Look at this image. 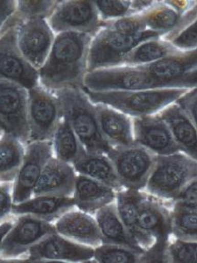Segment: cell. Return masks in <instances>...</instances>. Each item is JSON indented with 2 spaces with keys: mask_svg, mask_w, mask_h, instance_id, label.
<instances>
[{
  "mask_svg": "<svg viewBox=\"0 0 197 263\" xmlns=\"http://www.w3.org/2000/svg\"><path fill=\"white\" fill-rule=\"evenodd\" d=\"M92 38L73 31L56 34L45 64L38 70L39 85L51 92L66 88L84 89Z\"/></svg>",
  "mask_w": 197,
  "mask_h": 263,
  "instance_id": "obj_1",
  "label": "cell"
},
{
  "mask_svg": "<svg viewBox=\"0 0 197 263\" xmlns=\"http://www.w3.org/2000/svg\"><path fill=\"white\" fill-rule=\"evenodd\" d=\"M53 93L58 98L62 116L87 153L107 154L111 146L101 135L95 104L80 88H66Z\"/></svg>",
  "mask_w": 197,
  "mask_h": 263,
  "instance_id": "obj_2",
  "label": "cell"
},
{
  "mask_svg": "<svg viewBox=\"0 0 197 263\" xmlns=\"http://www.w3.org/2000/svg\"><path fill=\"white\" fill-rule=\"evenodd\" d=\"M188 90L190 89L163 88L130 91L94 92L84 89L94 104L106 105L130 118L158 114L164 107L174 103Z\"/></svg>",
  "mask_w": 197,
  "mask_h": 263,
  "instance_id": "obj_3",
  "label": "cell"
},
{
  "mask_svg": "<svg viewBox=\"0 0 197 263\" xmlns=\"http://www.w3.org/2000/svg\"><path fill=\"white\" fill-rule=\"evenodd\" d=\"M196 159L185 153L156 156L144 192L163 201H172L184 187L196 179Z\"/></svg>",
  "mask_w": 197,
  "mask_h": 263,
  "instance_id": "obj_4",
  "label": "cell"
},
{
  "mask_svg": "<svg viewBox=\"0 0 197 263\" xmlns=\"http://www.w3.org/2000/svg\"><path fill=\"white\" fill-rule=\"evenodd\" d=\"M162 36L159 32L150 30L126 35L102 27L94 35L90 43L87 72L119 66L121 60L140 43Z\"/></svg>",
  "mask_w": 197,
  "mask_h": 263,
  "instance_id": "obj_5",
  "label": "cell"
},
{
  "mask_svg": "<svg viewBox=\"0 0 197 263\" xmlns=\"http://www.w3.org/2000/svg\"><path fill=\"white\" fill-rule=\"evenodd\" d=\"M171 88L162 83L139 66H114L87 72L84 89L94 91H130Z\"/></svg>",
  "mask_w": 197,
  "mask_h": 263,
  "instance_id": "obj_6",
  "label": "cell"
},
{
  "mask_svg": "<svg viewBox=\"0 0 197 263\" xmlns=\"http://www.w3.org/2000/svg\"><path fill=\"white\" fill-rule=\"evenodd\" d=\"M18 22L12 15L0 31V80L30 90L39 85L38 71L21 55L17 45Z\"/></svg>",
  "mask_w": 197,
  "mask_h": 263,
  "instance_id": "obj_7",
  "label": "cell"
},
{
  "mask_svg": "<svg viewBox=\"0 0 197 263\" xmlns=\"http://www.w3.org/2000/svg\"><path fill=\"white\" fill-rule=\"evenodd\" d=\"M62 118L55 94L41 85L28 90L29 142L51 141Z\"/></svg>",
  "mask_w": 197,
  "mask_h": 263,
  "instance_id": "obj_8",
  "label": "cell"
},
{
  "mask_svg": "<svg viewBox=\"0 0 197 263\" xmlns=\"http://www.w3.org/2000/svg\"><path fill=\"white\" fill-rule=\"evenodd\" d=\"M123 189L144 191L156 156L139 144L114 149L107 153Z\"/></svg>",
  "mask_w": 197,
  "mask_h": 263,
  "instance_id": "obj_9",
  "label": "cell"
},
{
  "mask_svg": "<svg viewBox=\"0 0 197 263\" xmlns=\"http://www.w3.org/2000/svg\"><path fill=\"white\" fill-rule=\"evenodd\" d=\"M55 34L62 32H80L94 35L102 28V21L94 1H59L48 19Z\"/></svg>",
  "mask_w": 197,
  "mask_h": 263,
  "instance_id": "obj_10",
  "label": "cell"
},
{
  "mask_svg": "<svg viewBox=\"0 0 197 263\" xmlns=\"http://www.w3.org/2000/svg\"><path fill=\"white\" fill-rule=\"evenodd\" d=\"M12 229L4 237L0 248V260L17 259L42 239L56 232L54 223L44 221L31 215L15 216Z\"/></svg>",
  "mask_w": 197,
  "mask_h": 263,
  "instance_id": "obj_11",
  "label": "cell"
},
{
  "mask_svg": "<svg viewBox=\"0 0 197 263\" xmlns=\"http://www.w3.org/2000/svg\"><path fill=\"white\" fill-rule=\"evenodd\" d=\"M0 120L25 145L29 142L28 90L0 80Z\"/></svg>",
  "mask_w": 197,
  "mask_h": 263,
  "instance_id": "obj_12",
  "label": "cell"
},
{
  "mask_svg": "<svg viewBox=\"0 0 197 263\" xmlns=\"http://www.w3.org/2000/svg\"><path fill=\"white\" fill-rule=\"evenodd\" d=\"M54 157L52 142H31L25 145L24 161L13 183L14 204L32 197L46 163Z\"/></svg>",
  "mask_w": 197,
  "mask_h": 263,
  "instance_id": "obj_13",
  "label": "cell"
},
{
  "mask_svg": "<svg viewBox=\"0 0 197 263\" xmlns=\"http://www.w3.org/2000/svg\"><path fill=\"white\" fill-rule=\"evenodd\" d=\"M16 33L21 55L38 71L45 64L56 38L48 20L31 19L18 22Z\"/></svg>",
  "mask_w": 197,
  "mask_h": 263,
  "instance_id": "obj_14",
  "label": "cell"
},
{
  "mask_svg": "<svg viewBox=\"0 0 197 263\" xmlns=\"http://www.w3.org/2000/svg\"><path fill=\"white\" fill-rule=\"evenodd\" d=\"M197 52L195 50L169 55L156 62L139 66L155 79L171 88L196 87Z\"/></svg>",
  "mask_w": 197,
  "mask_h": 263,
  "instance_id": "obj_15",
  "label": "cell"
},
{
  "mask_svg": "<svg viewBox=\"0 0 197 263\" xmlns=\"http://www.w3.org/2000/svg\"><path fill=\"white\" fill-rule=\"evenodd\" d=\"M171 205L144 192L139 202L137 227L155 242L169 243L171 238Z\"/></svg>",
  "mask_w": 197,
  "mask_h": 263,
  "instance_id": "obj_16",
  "label": "cell"
},
{
  "mask_svg": "<svg viewBox=\"0 0 197 263\" xmlns=\"http://www.w3.org/2000/svg\"><path fill=\"white\" fill-rule=\"evenodd\" d=\"M93 247L71 241L54 232L29 250L27 260L30 261H89L94 260Z\"/></svg>",
  "mask_w": 197,
  "mask_h": 263,
  "instance_id": "obj_17",
  "label": "cell"
},
{
  "mask_svg": "<svg viewBox=\"0 0 197 263\" xmlns=\"http://www.w3.org/2000/svg\"><path fill=\"white\" fill-rule=\"evenodd\" d=\"M136 144L144 147L156 156L181 153L165 123L158 115L132 118Z\"/></svg>",
  "mask_w": 197,
  "mask_h": 263,
  "instance_id": "obj_18",
  "label": "cell"
},
{
  "mask_svg": "<svg viewBox=\"0 0 197 263\" xmlns=\"http://www.w3.org/2000/svg\"><path fill=\"white\" fill-rule=\"evenodd\" d=\"M54 226L56 233L73 242L93 248L103 243L95 217L77 208L62 215Z\"/></svg>",
  "mask_w": 197,
  "mask_h": 263,
  "instance_id": "obj_19",
  "label": "cell"
},
{
  "mask_svg": "<svg viewBox=\"0 0 197 263\" xmlns=\"http://www.w3.org/2000/svg\"><path fill=\"white\" fill-rule=\"evenodd\" d=\"M146 30L159 32L162 39L168 41L187 25L196 21V5L184 14L164 2H156L150 9L143 13Z\"/></svg>",
  "mask_w": 197,
  "mask_h": 263,
  "instance_id": "obj_20",
  "label": "cell"
},
{
  "mask_svg": "<svg viewBox=\"0 0 197 263\" xmlns=\"http://www.w3.org/2000/svg\"><path fill=\"white\" fill-rule=\"evenodd\" d=\"M95 109L101 135L112 148L135 144L132 118L106 105L95 104Z\"/></svg>",
  "mask_w": 197,
  "mask_h": 263,
  "instance_id": "obj_21",
  "label": "cell"
},
{
  "mask_svg": "<svg viewBox=\"0 0 197 263\" xmlns=\"http://www.w3.org/2000/svg\"><path fill=\"white\" fill-rule=\"evenodd\" d=\"M76 176L73 165L52 157L46 163L32 196H73Z\"/></svg>",
  "mask_w": 197,
  "mask_h": 263,
  "instance_id": "obj_22",
  "label": "cell"
},
{
  "mask_svg": "<svg viewBox=\"0 0 197 263\" xmlns=\"http://www.w3.org/2000/svg\"><path fill=\"white\" fill-rule=\"evenodd\" d=\"M72 197L78 210L94 215L99 209L115 201L116 191L98 181L77 174Z\"/></svg>",
  "mask_w": 197,
  "mask_h": 263,
  "instance_id": "obj_23",
  "label": "cell"
},
{
  "mask_svg": "<svg viewBox=\"0 0 197 263\" xmlns=\"http://www.w3.org/2000/svg\"><path fill=\"white\" fill-rule=\"evenodd\" d=\"M157 115L165 123L181 153L197 159L196 125L175 102L164 107Z\"/></svg>",
  "mask_w": 197,
  "mask_h": 263,
  "instance_id": "obj_24",
  "label": "cell"
},
{
  "mask_svg": "<svg viewBox=\"0 0 197 263\" xmlns=\"http://www.w3.org/2000/svg\"><path fill=\"white\" fill-rule=\"evenodd\" d=\"M74 208L76 207L72 196L38 195L14 204L12 214L31 215L44 221L55 223L62 215Z\"/></svg>",
  "mask_w": 197,
  "mask_h": 263,
  "instance_id": "obj_25",
  "label": "cell"
},
{
  "mask_svg": "<svg viewBox=\"0 0 197 263\" xmlns=\"http://www.w3.org/2000/svg\"><path fill=\"white\" fill-rule=\"evenodd\" d=\"M144 191L122 189L116 192L115 205L118 215L127 229L129 236L137 245L145 250L152 246L155 241L139 231L137 227V218L139 213V202L141 201Z\"/></svg>",
  "mask_w": 197,
  "mask_h": 263,
  "instance_id": "obj_26",
  "label": "cell"
},
{
  "mask_svg": "<svg viewBox=\"0 0 197 263\" xmlns=\"http://www.w3.org/2000/svg\"><path fill=\"white\" fill-rule=\"evenodd\" d=\"M102 236L103 243H113L126 246L130 249L144 253L137 242L129 236L127 229L118 215L115 201L99 209L94 214Z\"/></svg>",
  "mask_w": 197,
  "mask_h": 263,
  "instance_id": "obj_27",
  "label": "cell"
},
{
  "mask_svg": "<svg viewBox=\"0 0 197 263\" xmlns=\"http://www.w3.org/2000/svg\"><path fill=\"white\" fill-rule=\"evenodd\" d=\"M73 166L79 175L106 184L116 192L123 189L107 154L86 152Z\"/></svg>",
  "mask_w": 197,
  "mask_h": 263,
  "instance_id": "obj_28",
  "label": "cell"
},
{
  "mask_svg": "<svg viewBox=\"0 0 197 263\" xmlns=\"http://www.w3.org/2000/svg\"><path fill=\"white\" fill-rule=\"evenodd\" d=\"M25 154V145L10 133L0 137V183H14Z\"/></svg>",
  "mask_w": 197,
  "mask_h": 263,
  "instance_id": "obj_29",
  "label": "cell"
},
{
  "mask_svg": "<svg viewBox=\"0 0 197 263\" xmlns=\"http://www.w3.org/2000/svg\"><path fill=\"white\" fill-rule=\"evenodd\" d=\"M181 51L174 48L169 42L162 38L152 39L142 42L132 49L120 66H141L156 62L169 55L180 54Z\"/></svg>",
  "mask_w": 197,
  "mask_h": 263,
  "instance_id": "obj_30",
  "label": "cell"
},
{
  "mask_svg": "<svg viewBox=\"0 0 197 263\" xmlns=\"http://www.w3.org/2000/svg\"><path fill=\"white\" fill-rule=\"evenodd\" d=\"M51 142L54 157L71 165H73L86 153V149L63 116Z\"/></svg>",
  "mask_w": 197,
  "mask_h": 263,
  "instance_id": "obj_31",
  "label": "cell"
},
{
  "mask_svg": "<svg viewBox=\"0 0 197 263\" xmlns=\"http://www.w3.org/2000/svg\"><path fill=\"white\" fill-rule=\"evenodd\" d=\"M171 205V237L196 242L197 209L188 208L178 203Z\"/></svg>",
  "mask_w": 197,
  "mask_h": 263,
  "instance_id": "obj_32",
  "label": "cell"
},
{
  "mask_svg": "<svg viewBox=\"0 0 197 263\" xmlns=\"http://www.w3.org/2000/svg\"><path fill=\"white\" fill-rule=\"evenodd\" d=\"M142 253L126 246L102 243L94 249V260L102 263L139 262Z\"/></svg>",
  "mask_w": 197,
  "mask_h": 263,
  "instance_id": "obj_33",
  "label": "cell"
},
{
  "mask_svg": "<svg viewBox=\"0 0 197 263\" xmlns=\"http://www.w3.org/2000/svg\"><path fill=\"white\" fill-rule=\"evenodd\" d=\"M59 1L50 0H23L16 1V7L13 16L16 21L21 22L31 19H46L48 20Z\"/></svg>",
  "mask_w": 197,
  "mask_h": 263,
  "instance_id": "obj_34",
  "label": "cell"
},
{
  "mask_svg": "<svg viewBox=\"0 0 197 263\" xmlns=\"http://www.w3.org/2000/svg\"><path fill=\"white\" fill-rule=\"evenodd\" d=\"M196 242L170 240L166 249L167 262L196 263Z\"/></svg>",
  "mask_w": 197,
  "mask_h": 263,
  "instance_id": "obj_35",
  "label": "cell"
},
{
  "mask_svg": "<svg viewBox=\"0 0 197 263\" xmlns=\"http://www.w3.org/2000/svg\"><path fill=\"white\" fill-rule=\"evenodd\" d=\"M94 3L102 22L113 21L133 14L130 8L132 1L97 0L94 1Z\"/></svg>",
  "mask_w": 197,
  "mask_h": 263,
  "instance_id": "obj_36",
  "label": "cell"
},
{
  "mask_svg": "<svg viewBox=\"0 0 197 263\" xmlns=\"http://www.w3.org/2000/svg\"><path fill=\"white\" fill-rule=\"evenodd\" d=\"M102 27L126 35H134L146 31L145 18L142 14H132L113 21L102 22Z\"/></svg>",
  "mask_w": 197,
  "mask_h": 263,
  "instance_id": "obj_37",
  "label": "cell"
},
{
  "mask_svg": "<svg viewBox=\"0 0 197 263\" xmlns=\"http://www.w3.org/2000/svg\"><path fill=\"white\" fill-rule=\"evenodd\" d=\"M197 23H192L183 30L174 35L166 42H169L171 45L176 48L181 52H187L195 50L197 47Z\"/></svg>",
  "mask_w": 197,
  "mask_h": 263,
  "instance_id": "obj_38",
  "label": "cell"
},
{
  "mask_svg": "<svg viewBox=\"0 0 197 263\" xmlns=\"http://www.w3.org/2000/svg\"><path fill=\"white\" fill-rule=\"evenodd\" d=\"M13 183H0V224L12 218Z\"/></svg>",
  "mask_w": 197,
  "mask_h": 263,
  "instance_id": "obj_39",
  "label": "cell"
},
{
  "mask_svg": "<svg viewBox=\"0 0 197 263\" xmlns=\"http://www.w3.org/2000/svg\"><path fill=\"white\" fill-rule=\"evenodd\" d=\"M196 87L187 90L181 97L179 98L176 103L180 109L187 115L191 121L196 125L197 97Z\"/></svg>",
  "mask_w": 197,
  "mask_h": 263,
  "instance_id": "obj_40",
  "label": "cell"
},
{
  "mask_svg": "<svg viewBox=\"0 0 197 263\" xmlns=\"http://www.w3.org/2000/svg\"><path fill=\"white\" fill-rule=\"evenodd\" d=\"M197 181H191L184 187L179 195L169 202L178 203L188 208L197 209Z\"/></svg>",
  "mask_w": 197,
  "mask_h": 263,
  "instance_id": "obj_41",
  "label": "cell"
},
{
  "mask_svg": "<svg viewBox=\"0 0 197 263\" xmlns=\"http://www.w3.org/2000/svg\"><path fill=\"white\" fill-rule=\"evenodd\" d=\"M16 1L0 0V31L15 11Z\"/></svg>",
  "mask_w": 197,
  "mask_h": 263,
  "instance_id": "obj_42",
  "label": "cell"
},
{
  "mask_svg": "<svg viewBox=\"0 0 197 263\" xmlns=\"http://www.w3.org/2000/svg\"><path fill=\"white\" fill-rule=\"evenodd\" d=\"M155 1H144V0H138V1H132L130 8H132L133 14H139L148 10L155 5Z\"/></svg>",
  "mask_w": 197,
  "mask_h": 263,
  "instance_id": "obj_43",
  "label": "cell"
},
{
  "mask_svg": "<svg viewBox=\"0 0 197 263\" xmlns=\"http://www.w3.org/2000/svg\"><path fill=\"white\" fill-rule=\"evenodd\" d=\"M14 219L15 218H14V216L13 218H10L9 219H7L6 221L0 224V248H1V245H2V242H3L4 237L6 236L7 233L9 232V230L12 229V227L14 225Z\"/></svg>",
  "mask_w": 197,
  "mask_h": 263,
  "instance_id": "obj_44",
  "label": "cell"
},
{
  "mask_svg": "<svg viewBox=\"0 0 197 263\" xmlns=\"http://www.w3.org/2000/svg\"><path fill=\"white\" fill-rule=\"evenodd\" d=\"M6 133H7V128H6V126H5V125L2 123V121L0 120V137H1L4 134H6Z\"/></svg>",
  "mask_w": 197,
  "mask_h": 263,
  "instance_id": "obj_45",
  "label": "cell"
}]
</instances>
